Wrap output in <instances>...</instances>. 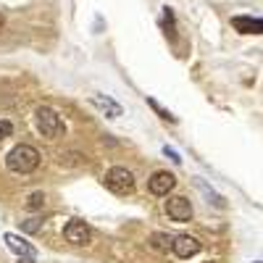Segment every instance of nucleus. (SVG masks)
Here are the masks:
<instances>
[{"label": "nucleus", "instance_id": "nucleus-1", "mask_svg": "<svg viewBox=\"0 0 263 263\" xmlns=\"http://www.w3.org/2000/svg\"><path fill=\"white\" fill-rule=\"evenodd\" d=\"M40 150L37 147H32V145H16L8 156H6V166H8V171H13V174H32L37 166H40Z\"/></svg>", "mask_w": 263, "mask_h": 263}, {"label": "nucleus", "instance_id": "nucleus-2", "mask_svg": "<svg viewBox=\"0 0 263 263\" xmlns=\"http://www.w3.org/2000/svg\"><path fill=\"white\" fill-rule=\"evenodd\" d=\"M34 129L40 132L42 137H48V140H58V137H63V132H66L63 119L48 105H40L34 111Z\"/></svg>", "mask_w": 263, "mask_h": 263}, {"label": "nucleus", "instance_id": "nucleus-3", "mask_svg": "<svg viewBox=\"0 0 263 263\" xmlns=\"http://www.w3.org/2000/svg\"><path fill=\"white\" fill-rule=\"evenodd\" d=\"M105 187L114 195H132L135 192V174L126 166H114L105 174Z\"/></svg>", "mask_w": 263, "mask_h": 263}, {"label": "nucleus", "instance_id": "nucleus-4", "mask_svg": "<svg viewBox=\"0 0 263 263\" xmlns=\"http://www.w3.org/2000/svg\"><path fill=\"white\" fill-rule=\"evenodd\" d=\"M200 248H203V242L197 237H192V234H177V237H174V245H171V253L177 255V258H182V260H190V258H195L197 253H200Z\"/></svg>", "mask_w": 263, "mask_h": 263}, {"label": "nucleus", "instance_id": "nucleus-5", "mask_svg": "<svg viewBox=\"0 0 263 263\" xmlns=\"http://www.w3.org/2000/svg\"><path fill=\"white\" fill-rule=\"evenodd\" d=\"M63 237H66V242H71V245H90V239H92V229L87 227L84 221H79V218H71L69 224L63 227Z\"/></svg>", "mask_w": 263, "mask_h": 263}, {"label": "nucleus", "instance_id": "nucleus-6", "mask_svg": "<svg viewBox=\"0 0 263 263\" xmlns=\"http://www.w3.org/2000/svg\"><path fill=\"white\" fill-rule=\"evenodd\" d=\"M174 187H177V177H174L171 171H156L147 179V192L156 195V197H168V192Z\"/></svg>", "mask_w": 263, "mask_h": 263}, {"label": "nucleus", "instance_id": "nucleus-7", "mask_svg": "<svg viewBox=\"0 0 263 263\" xmlns=\"http://www.w3.org/2000/svg\"><path fill=\"white\" fill-rule=\"evenodd\" d=\"M166 213H168L171 221L184 224V221L192 218V203L187 200V197H182V195H171L166 200Z\"/></svg>", "mask_w": 263, "mask_h": 263}, {"label": "nucleus", "instance_id": "nucleus-8", "mask_svg": "<svg viewBox=\"0 0 263 263\" xmlns=\"http://www.w3.org/2000/svg\"><path fill=\"white\" fill-rule=\"evenodd\" d=\"M6 245L18 255V263H37V253H34V248L27 242V239H21L18 234H6Z\"/></svg>", "mask_w": 263, "mask_h": 263}, {"label": "nucleus", "instance_id": "nucleus-9", "mask_svg": "<svg viewBox=\"0 0 263 263\" xmlns=\"http://www.w3.org/2000/svg\"><path fill=\"white\" fill-rule=\"evenodd\" d=\"M232 27L239 34H263V18H255V16H234L232 18Z\"/></svg>", "mask_w": 263, "mask_h": 263}, {"label": "nucleus", "instance_id": "nucleus-10", "mask_svg": "<svg viewBox=\"0 0 263 263\" xmlns=\"http://www.w3.org/2000/svg\"><path fill=\"white\" fill-rule=\"evenodd\" d=\"M90 103L98 108L100 114H105L108 119H119L121 116V105L116 103V100H111V98H103V95H92L90 98Z\"/></svg>", "mask_w": 263, "mask_h": 263}, {"label": "nucleus", "instance_id": "nucleus-11", "mask_svg": "<svg viewBox=\"0 0 263 263\" xmlns=\"http://www.w3.org/2000/svg\"><path fill=\"white\" fill-rule=\"evenodd\" d=\"M147 245L156 250V253H168L171 245H174V237H168L166 232H153V234L147 237Z\"/></svg>", "mask_w": 263, "mask_h": 263}, {"label": "nucleus", "instance_id": "nucleus-12", "mask_svg": "<svg viewBox=\"0 0 263 263\" xmlns=\"http://www.w3.org/2000/svg\"><path fill=\"white\" fill-rule=\"evenodd\" d=\"M42 205H45V195L42 192H32L27 197V211H40Z\"/></svg>", "mask_w": 263, "mask_h": 263}, {"label": "nucleus", "instance_id": "nucleus-13", "mask_svg": "<svg viewBox=\"0 0 263 263\" xmlns=\"http://www.w3.org/2000/svg\"><path fill=\"white\" fill-rule=\"evenodd\" d=\"M11 135H13V124H11L8 119H0V142L8 140Z\"/></svg>", "mask_w": 263, "mask_h": 263}, {"label": "nucleus", "instance_id": "nucleus-14", "mask_svg": "<svg viewBox=\"0 0 263 263\" xmlns=\"http://www.w3.org/2000/svg\"><path fill=\"white\" fill-rule=\"evenodd\" d=\"M147 103H150V108H153V111H156V114H158L161 119H166V121H177V116H171L168 111H163V108H161V105H158L156 100H147Z\"/></svg>", "mask_w": 263, "mask_h": 263}, {"label": "nucleus", "instance_id": "nucleus-15", "mask_svg": "<svg viewBox=\"0 0 263 263\" xmlns=\"http://www.w3.org/2000/svg\"><path fill=\"white\" fill-rule=\"evenodd\" d=\"M163 153H166V156H168V158H171L174 163H179V161H182V158L177 156V153H174V150H168V147H163Z\"/></svg>", "mask_w": 263, "mask_h": 263}, {"label": "nucleus", "instance_id": "nucleus-16", "mask_svg": "<svg viewBox=\"0 0 263 263\" xmlns=\"http://www.w3.org/2000/svg\"><path fill=\"white\" fill-rule=\"evenodd\" d=\"M37 227H40L37 221H27V224H24V229H27V232H37Z\"/></svg>", "mask_w": 263, "mask_h": 263}, {"label": "nucleus", "instance_id": "nucleus-17", "mask_svg": "<svg viewBox=\"0 0 263 263\" xmlns=\"http://www.w3.org/2000/svg\"><path fill=\"white\" fill-rule=\"evenodd\" d=\"M0 27H3V13H0Z\"/></svg>", "mask_w": 263, "mask_h": 263}]
</instances>
